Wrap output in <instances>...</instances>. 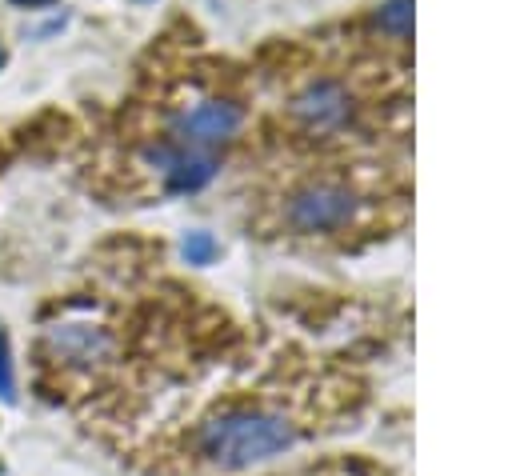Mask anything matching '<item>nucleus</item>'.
I'll use <instances>...</instances> for the list:
<instances>
[{"label": "nucleus", "instance_id": "nucleus-5", "mask_svg": "<svg viewBox=\"0 0 512 476\" xmlns=\"http://www.w3.org/2000/svg\"><path fill=\"white\" fill-rule=\"evenodd\" d=\"M12 4H20V8H44V4H52V0H12Z\"/></svg>", "mask_w": 512, "mask_h": 476}, {"label": "nucleus", "instance_id": "nucleus-1", "mask_svg": "<svg viewBox=\"0 0 512 476\" xmlns=\"http://www.w3.org/2000/svg\"><path fill=\"white\" fill-rule=\"evenodd\" d=\"M312 428L320 432V424H312V408H296L292 400L272 396H236L192 424L184 460L192 468L232 476L292 452Z\"/></svg>", "mask_w": 512, "mask_h": 476}, {"label": "nucleus", "instance_id": "nucleus-6", "mask_svg": "<svg viewBox=\"0 0 512 476\" xmlns=\"http://www.w3.org/2000/svg\"><path fill=\"white\" fill-rule=\"evenodd\" d=\"M0 68H4V48H0Z\"/></svg>", "mask_w": 512, "mask_h": 476}, {"label": "nucleus", "instance_id": "nucleus-3", "mask_svg": "<svg viewBox=\"0 0 512 476\" xmlns=\"http://www.w3.org/2000/svg\"><path fill=\"white\" fill-rule=\"evenodd\" d=\"M184 256H188V264H204V260L216 256V240H212L208 232H192V236L184 240Z\"/></svg>", "mask_w": 512, "mask_h": 476}, {"label": "nucleus", "instance_id": "nucleus-2", "mask_svg": "<svg viewBox=\"0 0 512 476\" xmlns=\"http://www.w3.org/2000/svg\"><path fill=\"white\" fill-rule=\"evenodd\" d=\"M48 348L52 356H60L64 364H80V368H92L100 360L112 356L116 340L108 328L100 324H88V320H64L56 328H48Z\"/></svg>", "mask_w": 512, "mask_h": 476}, {"label": "nucleus", "instance_id": "nucleus-4", "mask_svg": "<svg viewBox=\"0 0 512 476\" xmlns=\"http://www.w3.org/2000/svg\"><path fill=\"white\" fill-rule=\"evenodd\" d=\"M0 396L12 400L16 396V380H12V360H8V336L0 328Z\"/></svg>", "mask_w": 512, "mask_h": 476}]
</instances>
